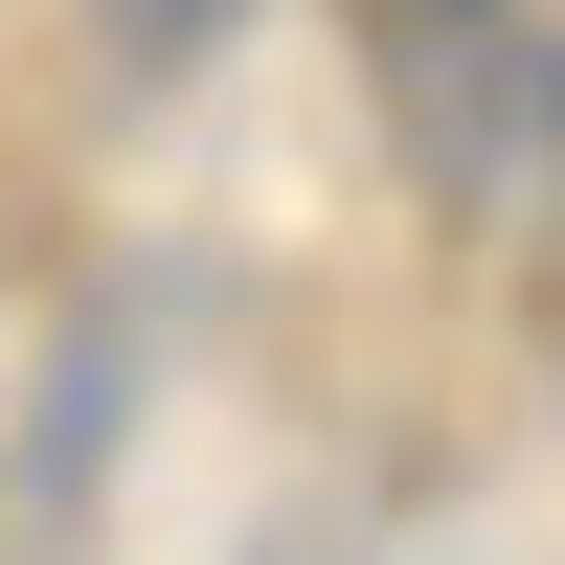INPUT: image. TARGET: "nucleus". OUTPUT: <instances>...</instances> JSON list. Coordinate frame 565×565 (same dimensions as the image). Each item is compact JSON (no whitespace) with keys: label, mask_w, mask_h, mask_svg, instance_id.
<instances>
[{"label":"nucleus","mask_w":565,"mask_h":565,"mask_svg":"<svg viewBox=\"0 0 565 565\" xmlns=\"http://www.w3.org/2000/svg\"><path fill=\"white\" fill-rule=\"evenodd\" d=\"M362 45H385V136L452 204H543L565 181V23L543 0H362Z\"/></svg>","instance_id":"1"}]
</instances>
